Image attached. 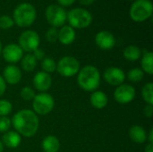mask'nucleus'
<instances>
[{"instance_id": "obj_11", "label": "nucleus", "mask_w": 153, "mask_h": 152, "mask_svg": "<svg viewBox=\"0 0 153 152\" xmlns=\"http://www.w3.org/2000/svg\"><path fill=\"white\" fill-rule=\"evenodd\" d=\"M1 55L6 63L9 65H14L22 60L23 56V51L19 45L15 43H10L3 47Z\"/></svg>"}, {"instance_id": "obj_9", "label": "nucleus", "mask_w": 153, "mask_h": 152, "mask_svg": "<svg viewBox=\"0 0 153 152\" xmlns=\"http://www.w3.org/2000/svg\"><path fill=\"white\" fill-rule=\"evenodd\" d=\"M19 46L23 52L32 53L39 48L40 44V38L35 30H27L21 33L19 37Z\"/></svg>"}, {"instance_id": "obj_5", "label": "nucleus", "mask_w": 153, "mask_h": 152, "mask_svg": "<svg viewBox=\"0 0 153 152\" xmlns=\"http://www.w3.org/2000/svg\"><path fill=\"white\" fill-rule=\"evenodd\" d=\"M69 26L74 29H85L92 22L91 13L83 8H74L67 13Z\"/></svg>"}, {"instance_id": "obj_21", "label": "nucleus", "mask_w": 153, "mask_h": 152, "mask_svg": "<svg viewBox=\"0 0 153 152\" xmlns=\"http://www.w3.org/2000/svg\"><path fill=\"white\" fill-rule=\"evenodd\" d=\"M141 65L142 70L144 73L149 75L153 74V53L152 51L144 50L141 56Z\"/></svg>"}, {"instance_id": "obj_24", "label": "nucleus", "mask_w": 153, "mask_h": 152, "mask_svg": "<svg viewBox=\"0 0 153 152\" xmlns=\"http://www.w3.org/2000/svg\"><path fill=\"white\" fill-rule=\"evenodd\" d=\"M142 97L147 105H153V83L147 82L142 89Z\"/></svg>"}, {"instance_id": "obj_28", "label": "nucleus", "mask_w": 153, "mask_h": 152, "mask_svg": "<svg viewBox=\"0 0 153 152\" xmlns=\"http://www.w3.org/2000/svg\"><path fill=\"white\" fill-rule=\"evenodd\" d=\"M36 93L33 89H31L30 86H25L21 90L20 96L24 101H32L34 99Z\"/></svg>"}, {"instance_id": "obj_35", "label": "nucleus", "mask_w": 153, "mask_h": 152, "mask_svg": "<svg viewBox=\"0 0 153 152\" xmlns=\"http://www.w3.org/2000/svg\"><path fill=\"white\" fill-rule=\"evenodd\" d=\"M57 2L60 6H70L75 2V0H57Z\"/></svg>"}, {"instance_id": "obj_34", "label": "nucleus", "mask_w": 153, "mask_h": 152, "mask_svg": "<svg viewBox=\"0 0 153 152\" xmlns=\"http://www.w3.org/2000/svg\"><path fill=\"white\" fill-rule=\"evenodd\" d=\"M5 90H6V82L2 77V75H0V97H2L4 94Z\"/></svg>"}, {"instance_id": "obj_1", "label": "nucleus", "mask_w": 153, "mask_h": 152, "mask_svg": "<svg viewBox=\"0 0 153 152\" xmlns=\"http://www.w3.org/2000/svg\"><path fill=\"white\" fill-rule=\"evenodd\" d=\"M11 123L15 132L25 138L33 137L39 127V117L30 109H22L15 113Z\"/></svg>"}, {"instance_id": "obj_3", "label": "nucleus", "mask_w": 153, "mask_h": 152, "mask_svg": "<svg viewBox=\"0 0 153 152\" xmlns=\"http://www.w3.org/2000/svg\"><path fill=\"white\" fill-rule=\"evenodd\" d=\"M37 17L35 7L29 3H22L13 11V20L17 26L26 28L33 24Z\"/></svg>"}, {"instance_id": "obj_27", "label": "nucleus", "mask_w": 153, "mask_h": 152, "mask_svg": "<svg viewBox=\"0 0 153 152\" xmlns=\"http://www.w3.org/2000/svg\"><path fill=\"white\" fill-rule=\"evenodd\" d=\"M13 111V105L7 99H0V116H7Z\"/></svg>"}, {"instance_id": "obj_38", "label": "nucleus", "mask_w": 153, "mask_h": 152, "mask_svg": "<svg viewBox=\"0 0 153 152\" xmlns=\"http://www.w3.org/2000/svg\"><path fill=\"white\" fill-rule=\"evenodd\" d=\"M94 1H95V0H79V2H80L82 4H83V5H90V4H91Z\"/></svg>"}, {"instance_id": "obj_26", "label": "nucleus", "mask_w": 153, "mask_h": 152, "mask_svg": "<svg viewBox=\"0 0 153 152\" xmlns=\"http://www.w3.org/2000/svg\"><path fill=\"white\" fill-rule=\"evenodd\" d=\"M41 68L42 72L50 74L56 70V63L51 57H45L41 60Z\"/></svg>"}, {"instance_id": "obj_14", "label": "nucleus", "mask_w": 153, "mask_h": 152, "mask_svg": "<svg viewBox=\"0 0 153 152\" xmlns=\"http://www.w3.org/2000/svg\"><path fill=\"white\" fill-rule=\"evenodd\" d=\"M2 77L5 81L6 84L8 83L10 85H15L21 82L22 73L21 69L17 65H8L4 67Z\"/></svg>"}, {"instance_id": "obj_36", "label": "nucleus", "mask_w": 153, "mask_h": 152, "mask_svg": "<svg viewBox=\"0 0 153 152\" xmlns=\"http://www.w3.org/2000/svg\"><path fill=\"white\" fill-rule=\"evenodd\" d=\"M147 141L149 143H153V129L152 128L149 132V134H147Z\"/></svg>"}, {"instance_id": "obj_8", "label": "nucleus", "mask_w": 153, "mask_h": 152, "mask_svg": "<svg viewBox=\"0 0 153 152\" xmlns=\"http://www.w3.org/2000/svg\"><path fill=\"white\" fill-rule=\"evenodd\" d=\"M45 15L48 22L51 25V27L54 28L64 26L67 19V13L65 10L58 4L48 5L46 9Z\"/></svg>"}, {"instance_id": "obj_15", "label": "nucleus", "mask_w": 153, "mask_h": 152, "mask_svg": "<svg viewBox=\"0 0 153 152\" xmlns=\"http://www.w3.org/2000/svg\"><path fill=\"white\" fill-rule=\"evenodd\" d=\"M52 85V77L45 72H39L33 77V86L39 92H47Z\"/></svg>"}, {"instance_id": "obj_7", "label": "nucleus", "mask_w": 153, "mask_h": 152, "mask_svg": "<svg viewBox=\"0 0 153 152\" xmlns=\"http://www.w3.org/2000/svg\"><path fill=\"white\" fill-rule=\"evenodd\" d=\"M81 69L80 62L74 56H65L61 57L56 63V72L63 77H73Z\"/></svg>"}, {"instance_id": "obj_10", "label": "nucleus", "mask_w": 153, "mask_h": 152, "mask_svg": "<svg viewBox=\"0 0 153 152\" xmlns=\"http://www.w3.org/2000/svg\"><path fill=\"white\" fill-rule=\"evenodd\" d=\"M135 94V89L132 85L123 83L116 88L114 91V99L117 103L126 105L134 99Z\"/></svg>"}, {"instance_id": "obj_18", "label": "nucleus", "mask_w": 153, "mask_h": 152, "mask_svg": "<svg viewBox=\"0 0 153 152\" xmlns=\"http://www.w3.org/2000/svg\"><path fill=\"white\" fill-rule=\"evenodd\" d=\"M91 105L96 109H103L107 107L108 99L105 92L101 90H95L91 92L90 97Z\"/></svg>"}, {"instance_id": "obj_4", "label": "nucleus", "mask_w": 153, "mask_h": 152, "mask_svg": "<svg viewBox=\"0 0 153 152\" xmlns=\"http://www.w3.org/2000/svg\"><path fill=\"white\" fill-rule=\"evenodd\" d=\"M153 5L151 0H135L129 10L130 18L136 22H143L152 17Z\"/></svg>"}, {"instance_id": "obj_30", "label": "nucleus", "mask_w": 153, "mask_h": 152, "mask_svg": "<svg viewBox=\"0 0 153 152\" xmlns=\"http://www.w3.org/2000/svg\"><path fill=\"white\" fill-rule=\"evenodd\" d=\"M46 39L49 42V43H55L58 40V30L56 28L51 27L48 30V31L46 32Z\"/></svg>"}, {"instance_id": "obj_33", "label": "nucleus", "mask_w": 153, "mask_h": 152, "mask_svg": "<svg viewBox=\"0 0 153 152\" xmlns=\"http://www.w3.org/2000/svg\"><path fill=\"white\" fill-rule=\"evenodd\" d=\"M143 115L148 117L152 118L153 116V105H146L143 108Z\"/></svg>"}, {"instance_id": "obj_29", "label": "nucleus", "mask_w": 153, "mask_h": 152, "mask_svg": "<svg viewBox=\"0 0 153 152\" xmlns=\"http://www.w3.org/2000/svg\"><path fill=\"white\" fill-rule=\"evenodd\" d=\"M14 22L13 18L8 15H1L0 16V29L8 30L13 26Z\"/></svg>"}, {"instance_id": "obj_37", "label": "nucleus", "mask_w": 153, "mask_h": 152, "mask_svg": "<svg viewBox=\"0 0 153 152\" xmlns=\"http://www.w3.org/2000/svg\"><path fill=\"white\" fill-rule=\"evenodd\" d=\"M144 152H153V143H149L146 145L145 149H144Z\"/></svg>"}, {"instance_id": "obj_40", "label": "nucleus", "mask_w": 153, "mask_h": 152, "mask_svg": "<svg viewBox=\"0 0 153 152\" xmlns=\"http://www.w3.org/2000/svg\"><path fill=\"white\" fill-rule=\"evenodd\" d=\"M2 49H3V47H2V43H1V41H0V56H1V53H2Z\"/></svg>"}, {"instance_id": "obj_23", "label": "nucleus", "mask_w": 153, "mask_h": 152, "mask_svg": "<svg viewBox=\"0 0 153 152\" xmlns=\"http://www.w3.org/2000/svg\"><path fill=\"white\" fill-rule=\"evenodd\" d=\"M37 64H38V61L31 53L26 54L25 56H22V58L21 60L22 69L27 73H30V72L34 71L37 66Z\"/></svg>"}, {"instance_id": "obj_25", "label": "nucleus", "mask_w": 153, "mask_h": 152, "mask_svg": "<svg viewBox=\"0 0 153 152\" xmlns=\"http://www.w3.org/2000/svg\"><path fill=\"white\" fill-rule=\"evenodd\" d=\"M144 72L141 68H133L129 70L126 77L132 82H140L144 78Z\"/></svg>"}, {"instance_id": "obj_41", "label": "nucleus", "mask_w": 153, "mask_h": 152, "mask_svg": "<svg viewBox=\"0 0 153 152\" xmlns=\"http://www.w3.org/2000/svg\"><path fill=\"white\" fill-rule=\"evenodd\" d=\"M129 1H132V0H129Z\"/></svg>"}, {"instance_id": "obj_12", "label": "nucleus", "mask_w": 153, "mask_h": 152, "mask_svg": "<svg viewBox=\"0 0 153 152\" xmlns=\"http://www.w3.org/2000/svg\"><path fill=\"white\" fill-rule=\"evenodd\" d=\"M103 77L107 83L111 86L117 87L124 83L126 80V73L121 68L113 66L106 69L103 73Z\"/></svg>"}, {"instance_id": "obj_2", "label": "nucleus", "mask_w": 153, "mask_h": 152, "mask_svg": "<svg viewBox=\"0 0 153 152\" xmlns=\"http://www.w3.org/2000/svg\"><path fill=\"white\" fill-rule=\"evenodd\" d=\"M100 73L94 65H85L77 73V83L79 87L88 92L98 90L100 85Z\"/></svg>"}, {"instance_id": "obj_32", "label": "nucleus", "mask_w": 153, "mask_h": 152, "mask_svg": "<svg viewBox=\"0 0 153 152\" xmlns=\"http://www.w3.org/2000/svg\"><path fill=\"white\" fill-rule=\"evenodd\" d=\"M33 56H34V57L37 59V61H41L43 58H45L46 56H45V52L43 51V49H41V48H37L36 50H34L32 53H31Z\"/></svg>"}, {"instance_id": "obj_39", "label": "nucleus", "mask_w": 153, "mask_h": 152, "mask_svg": "<svg viewBox=\"0 0 153 152\" xmlns=\"http://www.w3.org/2000/svg\"><path fill=\"white\" fill-rule=\"evenodd\" d=\"M4 146L2 141H0V152L4 151Z\"/></svg>"}, {"instance_id": "obj_16", "label": "nucleus", "mask_w": 153, "mask_h": 152, "mask_svg": "<svg viewBox=\"0 0 153 152\" xmlns=\"http://www.w3.org/2000/svg\"><path fill=\"white\" fill-rule=\"evenodd\" d=\"M76 38V32L74 28L69 25H64L58 30V41L63 45L72 44Z\"/></svg>"}, {"instance_id": "obj_31", "label": "nucleus", "mask_w": 153, "mask_h": 152, "mask_svg": "<svg viewBox=\"0 0 153 152\" xmlns=\"http://www.w3.org/2000/svg\"><path fill=\"white\" fill-rule=\"evenodd\" d=\"M12 125L11 119L8 116H0V133H4L10 130Z\"/></svg>"}, {"instance_id": "obj_19", "label": "nucleus", "mask_w": 153, "mask_h": 152, "mask_svg": "<svg viewBox=\"0 0 153 152\" xmlns=\"http://www.w3.org/2000/svg\"><path fill=\"white\" fill-rule=\"evenodd\" d=\"M130 139L137 144H143L147 141V133L145 129L138 125L130 127L128 132Z\"/></svg>"}, {"instance_id": "obj_17", "label": "nucleus", "mask_w": 153, "mask_h": 152, "mask_svg": "<svg viewBox=\"0 0 153 152\" xmlns=\"http://www.w3.org/2000/svg\"><path fill=\"white\" fill-rule=\"evenodd\" d=\"M2 142L4 146L9 149H15L20 146L22 142V136L15 131H8L3 134Z\"/></svg>"}, {"instance_id": "obj_20", "label": "nucleus", "mask_w": 153, "mask_h": 152, "mask_svg": "<svg viewBox=\"0 0 153 152\" xmlns=\"http://www.w3.org/2000/svg\"><path fill=\"white\" fill-rule=\"evenodd\" d=\"M41 148L44 152H58L60 150V142L56 136L50 134L42 140Z\"/></svg>"}, {"instance_id": "obj_13", "label": "nucleus", "mask_w": 153, "mask_h": 152, "mask_svg": "<svg viewBox=\"0 0 153 152\" xmlns=\"http://www.w3.org/2000/svg\"><path fill=\"white\" fill-rule=\"evenodd\" d=\"M95 43L102 50H110L116 46L117 40L110 31L100 30L95 36Z\"/></svg>"}, {"instance_id": "obj_6", "label": "nucleus", "mask_w": 153, "mask_h": 152, "mask_svg": "<svg viewBox=\"0 0 153 152\" xmlns=\"http://www.w3.org/2000/svg\"><path fill=\"white\" fill-rule=\"evenodd\" d=\"M55 108L54 98L47 92H39L36 94L32 99L33 112L38 116H46L52 112Z\"/></svg>"}, {"instance_id": "obj_22", "label": "nucleus", "mask_w": 153, "mask_h": 152, "mask_svg": "<svg viewBox=\"0 0 153 152\" xmlns=\"http://www.w3.org/2000/svg\"><path fill=\"white\" fill-rule=\"evenodd\" d=\"M142 50L139 47L134 46V45H130L127 46L123 52V56L125 59L130 62H135L139 60L142 56Z\"/></svg>"}]
</instances>
